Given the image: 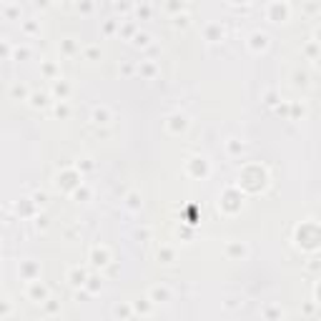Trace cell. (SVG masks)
Masks as SVG:
<instances>
[{
    "label": "cell",
    "mask_w": 321,
    "mask_h": 321,
    "mask_svg": "<svg viewBox=\"0 0 321 321\" xmlns=\"http://www.w3.org/2000/svg\"><path fill=\"white\" fill-rule=\"evenodd\" d=\"M100 286H103V284H100V279H98V276H88V281H85V286H83V289H88L91 294H98V291H100Z\"/></svg>",
    "instance_id": "obj_37"
},
{
    "label": "cell",
    "mask_w": 321,
    "mask_h": 321,
    "mask_svg": "<svg viewBox=\"0 0 321 321\" xmlns=\"http://www.w3.org/2000/svg\"><path fill=\"white\" fill-rule=\"evenodd\" d=\"M33 226H35L38 231H48V226H50V224H48V216H46V213H38V216L33 218Z\"/></svg>",
    "instance_id": "obj_39"
},
{
    "label": "cell",
    "mask_w": 321,
    "mask_h": 321,
    "mask_svg": "<svg viewBox=\"0 0 321 321\" xmlns=\"http://www.w3.org/2000/svg\"><path fill=\"white\" fill-rule=\"evenodd\" d=\"M91 196H93V191H91V188L85 186V183H80V186L76 188V191H73V198H76L78 203H85V201H91Z\"/></svg>",
    "instance_id": "obj_24"
},
{
    "label": "cell",
    "mask_w": 321,
    "mask_h": 321,
    "mask_svg": "<svg viewBox=\"0 0 321 321\" xmlns=\"http://www.w3.org/2000/svg\"><path fill=\"white\" fill-rule=\"evenodd\" d=\"M91 264H93L96 269H103V266L111 264V251H108V246H100V243L93 246V249H91Z\"/></svg>",
    "instance_id": "obj_10"
},
{
    "label": "cell",
    "mask_w": 321,
    "mask_h": 321,
    "mask_svg": "<svg viewBox=\"0 0 321 321\" xmlns=\"http://www.w3.org/2000/svg\"><path fill=\"white\" fill-rule=\"evenodd\" d=\"M136 16H138L141 20H148V18H151V8L145 5V3H141V5L136 8Z\"/></svg>",
    "instance_id": "obj_42"
},
{
    "label": "cell",
    "mask_w": 321,
    "mask_h": 321,
    "mask_svg": "<svg viewBox=\"0 0 321 321\" xmlns=\"http://www.w3.org/2000/svg\"><path fill=\"white\" fill-rule=\"evenodd\" d=\"M314 40H319V43H321V25L316 28V33H314Z\"/></svg>",
    "instance_id": "obj_55"
},
{
    "label": "cell",
    "mask_w": 321,
    "mask_h": 321,
    "mask_svg": "<svg viewBox=\"0 0 321 321\" xmlns=\"http://www.w3.org/2000/svg\"><path fill=\"white\" fill-rule=\"evenodd\" d=\"M3 18H5V20H18V18H20V5L5 3V5H3Z\"/></svg>",
    "instance_id": "obj_26"
},
{
    "label": "cell",
    "mask_w": 321,
    "mask_h": 321,
    "mask_svg": "<svg viewBox=\"0 0 321 321\" xmlns=\"http://www.w3.org/2000/svg\"><path fill=\"white\" fill-rule=\"evenodd\" d=\"M294 85H296V88H306V85H309V76L301 73V70H296L294 73Z\"/></svg>",
    "instance_id": "obj_40"
},
{
    "label": "cell",
    "mask_w": 321,
    "mask_h": 321,
    "mask_svg": "<svg viewBox=\"0 0 321 321\" xmlns=\"http://www.w3.org/2000/svg\"><path fill=\"white\" fill-rule=\"evenodd\" d=\"M43 306H46V314H55V311H58V304H55L53 299H48V301L43 304Z\"/></svg>",
    "instance_id": "obj_51"
},
{
    "label": "cell",
    "mask_w": 321,
    "mask_h": 321,
    "mask_svg": "<svg viewBox=\"0 0 321 321\" xmlns=\"http://www.w3.org/2000/svg\"><path fill=\"white\" fill-rule=\"evenodd\" d=\"M23 33H25V35H38V33H40V25H38L35 20H25V23H23Z\"/></svg>",
    "instance_id": "obj_38"
},
{
    "label": "cell",
    "mask_w": 321,
    "mask_h": 321,
    "mask_svg": "<svg viewBox=\"0 0 321 321\" xmlns=\"http://www.w3.org/2000/svg\"><path fill=\"white\" fill-rule=\"evenodd\" d=\"M61 50H63V55H73V53L78 50L76 40H73V38H63V40H61Z\"/></svg>",
    "instance_id": "obj_34"
},
{
    "label": "cell",
    "mask_w": 321,
    "mask_h": 321,
    "mask_svg": "<svg viewBox=\"0 0 321 321\" xmlns=\"http://www.w3.org/2000/svg\"><path fill=\"white\" fill-rule=\"evenodd\" d=\"M83 55L88 58V61H98V58H100V48H96V46H88V48L83 50Z\"/></svg>",
    "instance_id": "obj_41"
},
{
    "label": "cell",
    "mask_w": 321,
    "mask_h": 321,
    "mask_svg": "<svg viewBox=\"0 0 321 321\" xmlns=\"http://www.w3.org/2000/svg\"><path fill=\"white\" fill-rule=\"evenodd\" d=\"M76 8H78V13H83V16H91L96 3H93V0H76Z\"/></svg>",
    "instance_id": "obj_33"
},
{
    "label": "cell",
    "mask_w": 321,
    "mask_h": 321,
    "mask_svg": "<svg viewBox=\"0 0 321 321\" xmlns=\"http://www.w3.org/2000/svg\"><path fill=\"white\" fill-rule=\"evenodd\" d=\"M224 254L231 261H243L246 256H249V246H246L243 241H228L226 249H224Z\"/></svg>",
    "instance_id": "obj_8"
},
{
    "label": "cell",
    "mask_w": 321,
    "mask_h": 321,
    "mask_svg": "<svg viewBox=\"0 0 321 321\" xmlns=\"http://www.w3.org/2000/svg\"><path fill=\"white\" fill-rule=\"evenodd\" d=\"M70 91H73V88H70V83H68L65 78H55L53 85H50V93H53L55 100H68Z\"/></svg>",
    "instance_id": "obj_15"
},
{
    "label": "cell",
    "mask_w": 321,
    "mask_h": 321,
    "mask_svg": "<svg viewBox=\"0 0 321 321\" xmlns=\"http://www.w3.org/2000/svg\"><path fill=\"white\" fill-rule=\"evenodd\" d=\"M53 113H55V118H68V115H70L68 100H55V103H53Z\"/></svg>",
    "instance_id": "obj_27"
},
{
    "label": "cell",
    "mask_w": 321,
    "mask_h": 321,
    "mask_svg": "<svg viewBox=\"0 0 321 321\" xmlns=\"http://www.w3.org/2000/svg\"><path fill=\"white\" fill-rule=\"evenodd\" d=\"M40 70H43V76H46V78H50V80L61 78V76H58V68H55L50 61H46V63H43V65H40Z\"/></svg>",
    "instance_id": "obj_32"
},
{
    "label": "cell",
    "mask_w": 321,
    "mask_h": 321,
    "mask_svg": "<svg viewBox=\"0 0 321 321\" xmlns=\"http://www.w3.org/2000/svg\"><path fill=\"white\" fill-rule=\"evenodd\" d=\"M18 273H20L23 281H35V279H40V264L33 258H25V261H20Z\"/></svg>",
    "instance_id": "obj_7"
},
{
    "label": "cell",
    "mask_w": 321,
    "mask_h": 321,
    "mask_svg": "<svg viewBox=\"0 0 321 321\" xmlns=\"http://www.w3.org/2000/svg\"><path fill=\"white\" fill-rule=\"evenodd\" d=\"M58 3H63V0H58Z\"/></svg>",
    "instance_id": "obj_59"
},
{
    "label": "cell",
    "mask_w": 321,
    "mask_h": 321,
    "mask_svg": "<svg viewBox=\"0 0 321 321\" xmlns=\"http://www.w3.org/2000/svg\"><path fill=\"white\" fill-rule=\"evenodd\" d=\"M289 16H291V8H289L286 0H271L269 8H266V18L271 23H286Z\"/></svg>",
    "instance_id": "obj_4"
},
{
    "label": "cell",
    "mask_w": 321,
    "mask_h": 321,
    "mask_svg": "<svg viewBox=\"0 0 321 321\" xmlns=\"http://www.w3.org/2000/svg\"><path fill=\"white\" fill-rule=\"evenodd\" d=\"M91 121H93L96 126H106V123L113 121V113H111L108 106H96V108L91 111Z\"/></svg>",
    "instance_id": "obj_16"
},
{
    "label": "cell",
    "mask_w": 321,
    "mask_h": 321,
    "mask_svg": "<svg viewBox=\"0 0 321 321\" xmlns=\"http://www.w3.org/2000/svg\"><path fill=\"white\" fill-rule=\"evenodd\" d=\"M80 183H83V173H80L76 166H73V168H63V171L55 176V186L61 188L63 193H73Z\"/></svg>",
    "instance_id": "obj_2"
},
{
    "label": "cell",
    "mask_w": 321,
    "mask_h": 321,
    "mask_svg": "<svg viewBox=\"0 0 321 321\" xmlns=\"http://www.w3.org/2000/svg\"><path fill=\"white\" fill-rule=\"evenodd\" d=\"M138 239H151V231H148V228H143V231H138Z\"/></svg>",
    "instance_id": "obj_54"
},
{
    "label": "cell",
    "mask_w": 321,
    "mask_h": 321,
    "mask_svg": "<svg viewBox=\"0 0 321 321\" xmlns=\"http://www.w3.org/2000/svg\"><path fill=\"white\" fill-rule=\"evenodd\" d=\"M10 311H13L10 301H3V309H0V319H8V316H10Z\"/></svg>",
    "instance_id": "obj_50"
},
{
    "label": "cell",
    "mask_w": 321,
    "mask_h": 321,
    "mask_svg": "<svg viewBox=\"0 0 321 321\" xmlns=\"http://www.w3.org/2000/svg\"><path fill=\"white\" fill-rule=\"evenodd\" d=\"M316 296H319V304H321V284L316 286Z\"/></svg>",
    "instance_id": "obj_57"
},
{
    "label": "cell",
    "mask_w": 321,
    "mask_h": 321,
    "mask_svg": "<svg viewBox=\"0 0 321 321\" xmlns=\"http://www.w3.org/2000/svg\"><path fill=\"white\" fill-rule=\"evenodd\" d=\"M28 55H31V50H28V48H16V53H13V61H25Z\"/></svg>",
    "instance_id": "obj_46"
},
{
    "label": "cell",
    "mask_w": 321,
    "mask_h": 321,
    "mask_svg": "<svg viewBox=\"0 0 321 321\" xmlns=\"http://www.w3.org/2000/svg\"><path fill=\"white\" fill-rule=\"evenodd\" d=\"M50 299V291L46 284H40V279L35 281H28V301H33V304H46Z\"/></svg>",
    "instance_id": "obj_6"
},
{
    "label": "cell",
    "mask_w": 321,
    "mask_h": 321,
    "mask_svg": "<svg viewBox=\"0 0 321 321\" xmlns=\"http://www.w3.org/2000/svg\"><path fill=\"white\" fill-rule=\"evenodd\" d=\"M121 73H123V76H130V73H133V65H130V63H123V65H121Z\"/></svg>",
    "instance_id": "obj_52"
},
{
    "label": "cell",
    "mask_w": 321,
    "mask_h": 321,
    "mask_svg": "<svg viewBox=\"0 0 321 321\" xmlns=\"http://www.w3.org/2000/svg\"><path fill=\"white\" fill-rule=\"evenodd\" d=\"M118 33H121V35H126V38H130V40H133V35L138 33V25H136V23H123V25L118 28Z\"/></svg>",
    "instance_id": "obj_35"
},
{
    "label": "cell",
    "mask_w": 321,
    "mask_h": 321,
    "mask_svg": "<svg viewBox=\"0 0 321 321\" xmlns=\"http://www.w3.org/2000/svg\"><path fill=\"white\" fill-rule=\"evenodd\" d=\"M188 126H191V121H188V115H186V113H171L168 118H166V128H168V133H171V136H181V133H186Z\"/></svg>",
    "instance_id": "obj_5"
},
{
    "label": "cell",
    "mask_w": 321,
    "mask_h": 321,
    "mask_svg": "<svg viewBox=\"0 0 321 321\" xmlns=\"http://www.w3.org/2000/svg\"><path fill=\"white\" fill-rule=\"evenodd\" d=\"M65 281H68L73 289H83L85 281H88V271H85L83 266H73V269L68 271V276H65Z\"/></svg>",
    "instance_id": "obj_14"
},
{
    "label": "cell",
    "mask_w": 321,
    "mask_h": 321,
    "mask_svg": "<svg viewBox=\"0 0 321 321\" xmlns=\"http://www.w3.org/2000/svg\"><path fill=\"white\" fill-rule=\"evenodd\" d=\"M0 53H3V61H13V53H16V48H13V43L8 38L0 40Z\"/></svg>",
    "instance_id": "obj_30"
},
{
    "label": "cell",
    "mask_w": 321,
    "mask_h": 321,
    "mask_svg": "<svg viewBox=\"0 0 321 321\" xmlns=\"http://www.w3.org/2000/svg\"><path fill=\"white\" fill-rule=\"evenodd\" d=\"M241 206H243V193L239 191V188H226L224 191V196H221V211L224 213H236V211H241Z\"/></svg>",
    "instance_id": "obj_3"
},
{
    "label": "cell",
    "mask_w": 321,
    "mask_h": 321,
    "mask_svg": "<svg viewBox=\"0 0 321 321\" xmlns=\"http://www.w3.org/2000/svg\"><path fill=\"white\" fill-rule=\"evenodd\" d=\"M188 173H191V176H196V178H206L209 173H211L209 160L201 158V156H193L191 160H188Z\"/></svg>",
    "instance_id": "obj_9"
},
{
    "label": "cell",
    "mask_w": 321,
    "mask_h": 321,
    "mask_svg": "<svg viewBox=\"0 0 321 321\" xmlns=\"http://www.w3.org/2000/svg\"><path fill=\"white\" fill-rule=\"evenodd\" d=\"M156 256H158L160 264H173V258H176V251H173L171 246H160Z\"/></svg>",
    "instance_id": "obj_25"
},
{
    "label": "cell",
    "mask_w": 321,
    "mask_h": 321,
    "mask_svg": "<svg viewBox=\"0 0 321 321\" xmlns=\"http://www.w3.org/2000/svg\"><path fill=\"white\" fill-rule=\"evenodd\" d=\"M163 10L168 16H178V13H186V0H163Z\"/></svg>",
    "instance_id": "obj_20"
},
{
    "label": "cell",
    "mask_w": 321,
    "mask_h": 321,
    "mask_svg": "<svg viewBox=\"0 0 321 321\" xmlns=\"http://www.w3.org/2000/svg\"><path fill=\"white\" fill-rule=\"evenodd\" d=\"M103 31H106V33H113V31H115V20H108V23L103 25Z\"/></svg>",
    "instance_id": "obj_53"
},
{
    "label": "cell",
    "mask_w": 321,
    "mask_h": 321,
    "mask_svg": "<svg viewBox=\"0 0 321 321\" xmlns=\"http://www.w3.org/2000/svg\"><path fill=\"white\" fill-rule=\"evenodd\" d=\"M243 148H246V145H243V141H239V138H228V141H226V153H228V156H241Z\"/></svg>",
    "instance_id": "obj_22"
},
{
    "label": "cell",
    "mask_w": 321,
    "mask_h": 321,
    "mask_svg": "<svg viewBox=\"0 0 321 321\" xmlns=\"http://www.w3.org/2000/svg\"><path fill=\"white\" fill-rule=\"evenodd\" d=\"M133 46H136V48H148V46H151V33L138 31V33L133 35Z\"/></svg>",
    "instance_id": "obj_28"
},
{
    "label": "cell",
    "mask_w": 321,
    "mask_h": 321,
    "mask_svg": "<svg viewBox=\"0 0 321 321\" xmlns=\"http://www.w3.org/2000/svg\"><path fill=\"white\" fill-rule=\"evenodd\" d=\"M123 201H126V209H130V211H141V206H143V201H141V193H138V191H128Z\"/></svg>",
    "instance_id": "obj_21"
},
{
    "label": "cell",
    "mask_w": 321,
    "mask_h": 321,
    "mask_svg": "<svg viewBox=\"0 0 321 321\" xmlns=\"http://www.w3.org/2000/svg\"><path fill=\"white\" fill-rule=\"evenodd\" d=\"M33 201H35L38 206L43 209V206L48 203V193H46V191H35V193H33Z\"/></svg>",
    "instance_id": "obj_45"
},
{
    "label": "cell",
    "mask_w": 321,
    "mask_h": 321,
    "mask_svg": "<svg viewBox=\"0 0 321 321\" xmlns=\"http://www.w3.org/2000/svg\"><path fill=\"white\" fill-rule=\"evenodd\" d=\"M113 316H133V309H130V306H115L113 309Z\"/></svg>",
    "instance_id": "obj_43"
},
{
    "label": "cell",
    "mask_w": 321,
    "mask_h": 321,
    "mask_svg": "<svg viewBox=\"0 0 321 321\" xmlns=\"http://www.w3.org/2000/svg\"><path fill=\"white\" fill-rule=\"evenodd\" d=\"M148 301H153V304H168L171 301V289L168 286H153L148 291Z\"/></svg>",
    "instance_id": "obj_17"
},
{
    "label": "cell",
    "mask_w": 321,
    "mask_h": 321,
    "mask_svg": "<svg viewBox=\"0 0 321 321\" xmlns=\"http://www.w3.org/2000/svg\"><path fill=\"white\" fill-rule=\"evenodd\" d=\"M304 53L314 61V58H319V55H321V43H319V40H309V43L304 46Z\"/></svg>",
    "instance_id": "obj_29"
},
{
    "label": "cell",
    "mask_w": 321,
    "mask_h": 321,
    "mask_svg": "<svg viewBox=\"0 0 321 321\" xmlns=\"http://www.w3.org/2000/svg\"><path fill=\"white\" fill-rule=\"evenodd\" d=\"M171 25L178 28V31H186V28L191 25V16H188V13H178V16L171 18Z\"/></svg>",
    "instance_id": "obj_23"
},
{
    "label": "cell",
    "mask_w": 321,
    "mask_h": 321,
    "mask_svg": "<svg viewBox=\"0 0 321 321\" xmlns=\"http://www.w3.org/2000/svg\"><path fill=\"white\" fill-rule=\"evenodd\" d=\"M314 65H316V68L321 70V55H319V58H314Z\"/></svg>",
    "instance_id": "obj_56"
},
{
    "label": "cell",
    "mask_w": 321,
    "mask_h": 321,
    "mask_svg": "<svg viewBox=\"0 0 321 321\" xmlns=\"http://www.w3.org/2000/svg\"><path fill=\"white\" fill-rule=\"evenodd\" d=\"M31 93H33V91H28L23 83H13L10 88H8V96H10L13 100H28V98H31Z\"/></svg>",
    "instance_id": "obj_19"
},
{
    "label": "cell",
    "mask_w": 321,
    "mask_h": 321,
    "mask_svg": "<svg viewBox=\"0 0 321 321\" xmlns=\"http://www.w3.org/2000/svg\"><path fill=\"white\" fill-rule=\"evenodd\" d=\"M16 211H18L20 218H35L40 213V206H38V203L33 201V196H31V198H20L16 203Z\"/></svg>",
    "instance_id": "obj_11"
},
{
    "label": "cell",
    "mask_w": 321,
    "mask_h": 321,
    "mask_svg": "<svg viewBox=\"0 0 321 321\" xmlns=\"http://www.w3.org/2000/svg\"><path fill=\"white\" fill-rule=\"evenodd\" d=\"M296 241L304 249H319L321 246V226H316L314 221H306L296 228Z\"/></svg>",
    "instance_id": "obj_1"
},
{
    "label": "cell",
    "mask_w": 321,
    "mask_h": 321,
    "mask_svg": "<svg viewBox=\"0 0 321 321\" xmlns=\"http://www.w3.org/2000/svg\"><path fill=\"white\" fill-rule=\"evenodd\" d=\"M299 113L304 115V106H299L296 100H294V103H291V118H299Z\"/></svg>",
    "instance_id": "obj_49"
},
{
    "label": "cell",
    "mask_w": 321,
    "mask_h": 321,
    "mask_svg": "<svg viewBox=\"0 0 321 321\" xmlns=\"http://www.w3.org/2000/svg\"><path fill=\"white\" fill-rule=\"evenodd\" d=\"M5 3H13V0H3V5H5Z\"/></svg>",
    "instance_id": "obj_58"
},
{
    "label": "cell",
    "mask_w": 321,
    "mask_h": 321,
    "mask_svg": "<svg viewBox=\"0 0 321 321\" xmlns=\"http://www.w3.org/2000/svg\"><path fill=\"white\" fill-rule=\"evenodd\" d=\"M201 33H203V40H206V43H221L224 35H226V31H224L221 23H209V25H203Z\"/></svg>",
    "instance_id": "obj_13"
},
{
    "label": "cell",
    "mask_w": 321,
    "mask_h": 321,
    "mask_svg": "<svg viewBox=\"0 0 321 321\" xmlns=\"http://www.w3.org/2000/svg\"><path fill=\"white\" fill-rule=\"evenodd\" d=\"M130 8H133V3H130V0H121V3H115V10H121V13H128Z\"/></svg>",
    "instance_id": "obj_48"
},
{
    "label": "cell",
    "mask_w": 321,
    "mask_h": 321,
    "mask_svg": "<svg viewBox=\"0 0 321 321\" xmlns=\"http://www.w3.org/2000/svg\"><path fill=\"white\" fill-rule=\"evenodd\" d=\"M50 100H55L53 93H38V91H33L31 98H28V103H31L33 108H48Z\"/></svg>",
    "instance_id": "obj_18"
},
{
    "label": "cell",
    "mask_w": 321,
    "mask_h": 321,
    "mask_svg": "<svg viewBox=\"0 0 321 321\" xmlns=\"http://www.w3.org/2000/svg\"><path fill=\"white\" fill-rule=\"evenodd\" d=\"M246 46H249L251 53H264V50L269 48V35H266L264 31H254V33L249 35V40H246Z\"/></svg>",
    "instance_id": "obj_12"
},
{
    "label": "cell",
    "mask_w": 321,
    "mask_h": 321,
    "mask_svg": "<svg viewBox=\"0 0 321 321\" xmlns=\"http://www.w3.org/2000/svg\"><path fill=\"white\" fill-rule=\"evenodd\" d=\"M76 168H78L80 173H83V171H91V168H93V160H91V158H78Z\"/></svg>",
    "instance_id": "obj_44"
},
{
    "label": "cell",
    "mask_w": 321,
    "mask_h": 321,
    "mask_svg": "<svg viewBox=\"0 0 321 321\" xmlns=\"http://www.w3.org/2000/svg\"><path fill=\"white\" fill-rule=\"evenodd\" d=\"M138 73H141V76H145V78H153V76H156V65H153V61H141Z\"/></svg>",
    "instance_id": "obj_31"
},
{
    "label": "cell",
    "mask_w": 321,
    "mask_h": 321,
    "mask_svg": "<svg viewBox=\"0 0 321 321\" xmlns=\"http://www.w3.org/2000/svg\"><path fill=\"white\" fill-rule=\"evenodd\" d=\"M276 113H279V115H286V118H291V103H279V106H276Z\"/></svg>",
    "instance_id": "obj_47"
},
{
    "label": "cell",
    "mask_w": 321,
    "mask_h": 321,
    "mask_svg": "<svg viewBox=\"0 0 321 321\" xmlns=\"http://www.w3.org/2000/svg\"><path fill=\"white\" fill-rule=\"evenodd\" d=\"M279 100H281V96H279V91H273V88H269V91L264 93V103H266V106H279Z\"/></svg>",
    "instance_id": "obj_36"
}]
</instances>
